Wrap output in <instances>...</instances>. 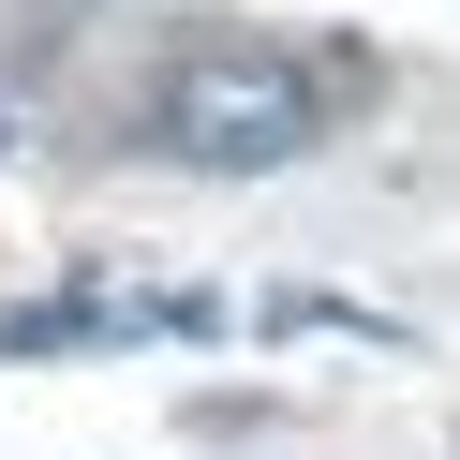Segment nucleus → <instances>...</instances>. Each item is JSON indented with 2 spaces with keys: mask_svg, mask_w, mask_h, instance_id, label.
I'll return each instance as SVG.
<instances>
[{
  "mask_svg": "<svg viewBox=\"0 0 460 460\" xmlns=\"http://www.w3.org/2000/svg\"><path fill=\"white\" fill-rule=\"evenodd\" d=\"M134 134H149L164 164H193V179H268V164H297L312 134H327V104H312V75L282 60V45H193L149 90Z\"/></svg>",
  "mask_w": 460,
  "mask_h": 460,
  "instance_id": "obj_1",
  "label": "nucleus"
}]
</instances>
